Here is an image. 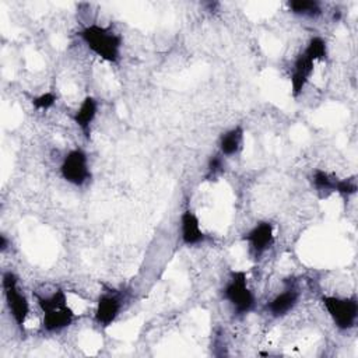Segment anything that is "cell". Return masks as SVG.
<instances>
[{"mask_svg":"<svg viewBox=\"0 0 358 358\" xmlns=\"http://www.w3.org/2000/svg\"><path fill=\"white\" fill-rule=\"evenodd\" d=\"M1 287L10 313L15 324L24 330L25 320L29 313V302L24 292L18 287V278L13 271H4L1 277Z\"/></svg>","mask_w":358,"mask_h":358,"instance_id":"5b68a950","label":"cell"},{"mask_svg":"<svg viewBox=\"0 0 358 358\" xmlns=\"http://www.w3.org/2000/svg\"><path fill=\"white\" fill-rule=\"evenodd\" d=\"M313 67L315 62L310 60L303 52L296 56L291 73V92L294 96L301 95L313 73Z\"/></svg>","mask_w":358,"mask_h":358,"instance_id":"9c48e42d","label":"cell"},{"mask_svg":"<svg viewBox=\"0 0 358 358\" xmlns=\"http://www.w3.org/2000/svg\"><path fill=\"white\" fill-rule=\"evenodd\" d=\"M38 305L42 310V329L53 333L70 326L76 317L73 309L67 303V296L63 289H56L48 296L35 294Z\"/></svg>","mask_w":358,"mask_h":358,"instance_id":"6da1fadb","label":"cell"},{"mask_svg":"<svg viewBox=\"0 0 358 358\" xmlns=\"http://www.w3.org/2000/svg\"><path fill=\"white\" fill-rule=\"evenodd\" d=\"M224 169V162H222V155L221 154H217L214 157L210 158L208 161V166H207V171H208V176H215L218 175L220 172H222Z\"/></svg>","mask_w":358,"mask_h":358,"instance_id":"d6986e66","label":"cell"},{"mask_svg":"<svg viewBox=\"0 0 358 358\" xmlns=\"http://www.w3.org/2000/svg\"><path fill=\"white\" fill-rule=\"evenodd\" d=\"M80 38L87 48L101 59L116 63L120 57L122 36L108 27L91 24L80 31Z\"/></svg>","mask_w":358,"mask_h":358,"instance_id":"7a4b0ae2","label":"cell"},{"mask_svg":"<svg viewBox=\"0 0 358 358\" xmlns=\"http://www.w3.org/2000/svg\"><path fill=\"white\" fill-rule=\"evenodd\" d=\"M334 192L344 196L354 194L357 192V183L354 179H337L334 185Z\"/></svg>","mask_w":358,"mask_h":358,"instance_id":"e0dca14e","label":"cell"},{"mask_svg":"<svg viewBox=\"0 0 358 358\" xmlns=\"http://www.w3.org/2000/svg\"><path fill=\"white\" fill-rule=\"evenodd\" d=\"M242 141H243V129L241 126H235L232 129H229L228 131L222 133L218 141V147H220V154L224 157H231L234 154H236L241 147H242Z\"/></svg>","mask_w":358,"mask_h":358,"instance_id":"4fadbf2b","label":"cell"},{"mask_svg":"<svg viewBox=\"0 0 358 358\" xmlns=\"http://www.w3.org/2000/svg\"><path fill=\"white\" fill-rule=\"evenodd\" d=\"M120 308H122V302H120V298L116 294H113V292L102 294L99 296L98 302H96L94 320L99 326L108 327L117 317V315L120 312Z\"/></svg>","mask_w":358,"mask_h":358,"instance_id":"ba28073f","label":"cell"},{"mask_svg":"<svg viewBox=\"0 0 358 358\" xmlns=\"http://www.w3.org/2000/svg\"><path fill=\"white\" fill-rule=\"evenodd\" d=\"M337 178H331L327 172L322 169H315L312 173V183L317 190H329L334 192V185H336Z\"/></svg>","mask_w":358,"mask_h":358,"instance_id":"2e32d148","label":"cell"},{"mask_svg":"<svg viewBox=\"0 0 358 358\" xmlns=\"http://www.w3.org/2000/svg\"><path fill=\"white\" fill-rule=\"evenodd\" d=\"M60 175L66 182L74 186H83L91 178L87 154L81 148L67 152L60 165Z\"/></svg>","mask_w":358,"mask_h":358,"instance_id":"8992f818","label":"cell"},{"mask_svg":"<svg viewBox=\"0 0 358 358\" xmlns=\"http://www.w3.org/2000/svg\"><path fill=\"white\" fill-rule=\"evenodd\" d=\"M303 53L313 62L324 60L327 56V45L326 41L320 36H313L309 39Z\"/></svg>","mask_w":358,"mask_h":358,"instance_id":"9a60e30c","label":"cell"},{"mask_svg":"<svg viewBox=\"0 0 358 358\" xmlns=\"http://www.w3.org/2000/svg\"><path fill=\"white\" fill-rule=\"evenodd\" d=\"M180 238L187 246L199 245L206 239V234L200 228V221L190 208H186L180 215Z\"/></svg>","mask_w":358,"mask_h":358,"instance_id":"30bf717a","label":"cell"},{"mask_svg":"<svg viewBox=\"0 0 358 358\" xmlns=\"http://www.w3.org/2000/svg\"><path fill=\"white\" fill-rule=\"evenodd\" d=\"M55 102H56V96L52 92H45V94H42V95H39V96L32 99L34 108L35 109H42V110L49 109L50 106L55 105Z\"/></svg>","mask_w":358,"mask_h":358,"instance_id":"ac0fdd59","label":"cell"},{"mask_svg":"<svg viewBox=\"0 0 358 358\" xmlns=\"http://www.w3.org/2000/svg\"><path fill=\"white\" fill-rule=\"evenodd\" d=\"M243 241L249 243L255 257H260L274 243L273 224L268 221H262L256 224L248 234H245Z\"/></svg>","mask_w":358,"mask_h":358,"instance_id":"52a82bcc","label":"cell"},{"mask_svg":"<svg viewBox=\"0 0 358 358\" xmlns=\"http://www.w3.org/2000/svg\"><path fill=\"white\" fill-rule=\"evenodd\" d=\"M322 303L337 329L350 330L355 326L358 317V301L355 296L323 295Z\"/></svg>","mask_w":358,"mask_h":358,"instance_id":"277c9868","label":"cell"},{"mask_svg":"<svg viewBox=\"0 0 358 358\" xmlns=\"http://www.w3.org/2000/svg\"><path fill=\"white\" fill-rule=\"evenodd\" d=\"M7 248H8V241H7L6 235L1 234V235H0V250L4 252Z\"/></svg>","mask_w":358,"mask_h":358,"instance_id":"ffe728a7","label":"cell"},{"mask_svg":"<svg viewBox=\"0 0 358 358\" xmlns=\"http://www.w3.org/2000/svg\"><path fill=\"white\" fill-rule=\"evenodd\" d=\"M298 299H299V292L295 288H287L285 291L275 295L266 305V310L273 317H282L296 306Z\"/></svg>","mask_w":358,"mask_h":358,"instance_id":"8fae6325","label":"cell"},{"mask_svg":"<svg viewBox=\"0 0 358 358\" xmlns=\"http://www.w3.org/2000/svg\"><path fill=\"white\" fill-rule=\"evenodd\" d=\"M291 13L303 17H316L322 14L320 3L316 0H291L287 3Z\"/></svg>","mask_w":358,"mask_h":358,"instance_id":"5bb4252c","label":"cell"},{"mask_svg":"<svg viewBox=\"0 0 358 358\" xmlns=\"http://www.w3.org/2000/svg\"><path fill=\"white\" fill-rule=\"evenodd\" d=\"M222 298L232 306L236 315H246L255 306V295L248 285L246 273L242 270L232 271L222 289Z\"/></svg>","mask_w":358,"mask_h":358,"instance_id":"3957f363","label":"cell"},{"mask_svg":"<svg viewBox=\"0 0 358 358\" xmlns=\"http://www.w3.org/2000/svg\"><path fill=\"white\" fill-rule=\"evenodd\" d=\"M96 110H98V102L94 96L87 95L80 108L76 110L73 120L74 123L80 127V130L83 131V134L88 138L90 137V131H91V123L94 122L95 116H96Z\"/></svg>","mask_w":358,"mask_h":358,"instance_id":"7c38bea8","label":"cell"}]
</instances>
